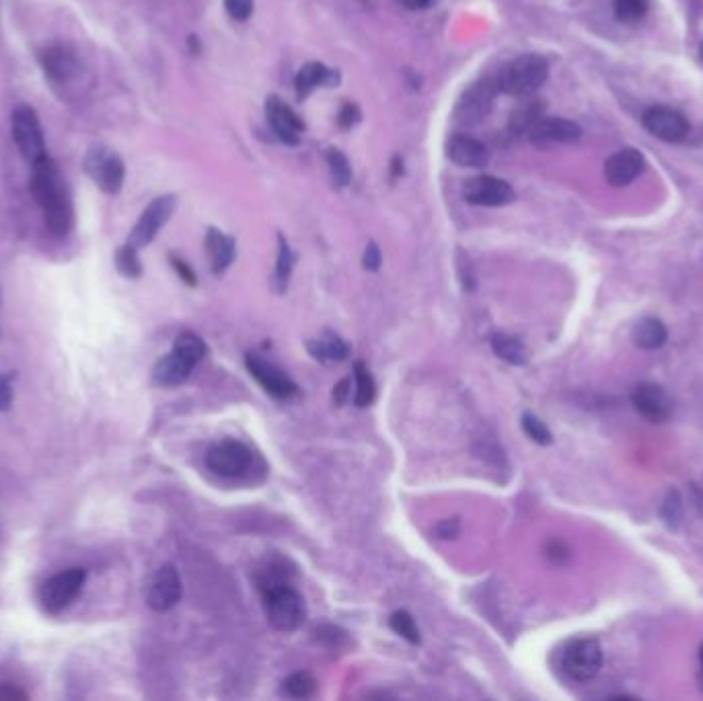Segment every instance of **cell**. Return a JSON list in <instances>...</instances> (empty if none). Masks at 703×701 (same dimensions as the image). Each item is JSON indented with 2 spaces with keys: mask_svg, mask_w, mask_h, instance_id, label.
<instances>
[{
  "mask_svg": "<svg viewBox=\"0 0 703 701\" xmlns=\"http://www.w3.org/2000/svg\"><path fill=\"white\" fill-rule=\"evenodd\" d=\"M646 167V161L636 149H621L605 163V179L613 188L629 186Z\"/></svg>",
  "mask_w": 703,
  "mask_h": 701,
  "instance_id": "17",
  "label": "cell"
},
{
  "mask_svg": "<svg viewBox=\"0 0 703 701\" xmlns=\"http://www.w3.org/2000/svg\"><path fill=\"white\" fill-rule=\"evenodd\" d=\"M278 243H280V249H278V262H276V276H274V282H276L278 292H284L286 286H288L292 268H294V253H292L288 241H286L282 235L278 237Z\"/></svg>",
  "mask_w": 703,
  "mask_h": 701,
  "instance_id": "29",
  "label": "cell"
},
{
  "mask_svg": "<svg viewBox=\"0 0 703 701\" xmlns=\"http://www.w3.org/2000/svg\"><path fill=\"white\" fill-rule=\"evenodd\" d=\"M307 348L313 354V358H317L321 362H342L350 354L348 344L340 336L329 334V331L327 334L319 336L317 340H311Z\"/></svg>",
  "mask_w": 703,
  "mask_h": 701,
  "instance_id": "25",
  "label": "cell"
},
{
  "mask_svg": "<svg viewBox=\"0 0 703 701\" xmlns=\"http://www.w3.org/2000/svg\"><path fill=\"white\" fill-rule=\"evenodd\" d=\"M447 155L455 165L467 169L486 167L490 161V151L486 149V144L467 134H457L449 140Z\"/></svg>",
  "mask_w": 703,
  "mask_h": 701,
  "instance_id": "19",
  "label": "cell"
},
{
  "mask_svg": "<svg viewBox=\"0 0 703 701\" xmlns=\"http://www.w3.org/2000/svg\"><path fill=\"white\" fill-rule=\"evenodd\" d=\"M459 272H461V280H463V286L467 290H471L475 286V278H473V270H471V262H469V257L459 251Z\"/></svg>",
  "mask_w": 703,
  "mask_h": 701,
  "instance_id": "44",
  "label": "cell"
},
{
  "mask_svg": "<svg viewBox=\"0 0 703 701\" xmlns=\"http://www.w3.org/2000/svg\"><path fill=\"white\" fill-rule=\"evenodd\" d=\"M42 66L46 70V75L54 83H68L81 72V64H79L77 56L62 46L48 48L42 54Z\"/></svg>",
  "mask_w": 703,
  "mask_h": 701,
  "instance_id": "21",
  "label": "cell"
},
{
  "mask_svg": "<svg viewBox=\"0 0 703 701\" xmlns=\"http://www.w3.org/2000/svg\"><path fill=\"white\" fill-rule=\"evenodd\" d=\"M523 430H525V434L533 440V442H537V445H541V447H547V445H551V432H549V428L537 418V416H533V414H525L523 416Z\"/></svg>",
  "mask_w": 703,
  "mask_h": 701,
  "instance_id": "36",
  "label": "cell"
},
{
  "mask_svg": "<svg viewBox=\"0 0 703 701\" xmlns=\"http://www.w3.org/2000/svg\"><path fill=\"white\" fill-rule=\"evenodd\" d=\"M315 634H317V642L329 648H340L346 642V634L340 630V627H333V625H321L317 627Z\"/></svg>",
  "mask_w": 703,
  "mask_h": 701,
  "instance_id": "37",
  "label": "cell"
},
{
  "mask_svg": "<svg viewBox=\"0 0 703 701\" xmlns=\"http://www.w3.org/2000/svg\"><path fill=\"white\" fill-rule=\"evenodd\" d=\"M171 266L175 268V272L179 274V278L185 282V284H190V286H196V274H194V270L188 266V264H185L183 260H179V257L177 255H171Z\"/></svg>",
  "mask_w": 703,
  "mask_h": 701,
  "instance_id": "43",
  "label": "cell"
},
{
  "mask_svg": "<svg viewBox=\"0 0 703 701\" xmlns=\"http://www.w3.org/2000/svg\"><path fill=\"white\" fill-rule=\"evenodd\" d=\"M662 512H664L666 523H669L671 527H677V523L681 519V500H679L677 492H671L669 496H666Z\"/></svg>",
  "mask_w": 703,
  "mask_h": 701,
  "instance_id": "39",
  "label": "cell"
},
{
  "mask_svg": "<svg viewBox=\"0 0 703 701\" xmlns=\"http://www.w3.org/2000/svg\"><path fill=\"white\" fill-rule=\"evenodd\" d=\"M632 403L640 416L648 422L662 424L673 414V401L660 385L656 383H642L632 393Z\"/></svg>",
  "mask_w": 703,
  "mask_h": 701,
  "instance_id": "15",
  "label": "cell"
},
{
  "mask_svg": "<svg viewBox=\"0 0 703 701\" xmlns=\"http://www.w3.org/2000/svg\"><path fill=\"white\" fill-rule=\"evenodd\" d=\"M11 130H13V140L17 144L19 153L33 165L35 161H40L46 157V140L44 132L37 120V114L29 105H19L13 118H11Z\"/></svg>",
  "mask_w": 703,
  "mask_h": 701,
  "instance_id": "6",
  "label": "cell"
},
{
  "mask_svg": "<svg viewBox=\"0 0 703 701\" xmlns=\"http://www.w3.org/2000/svg\"><path fill=\"white\" fill-rule=\"evenodd\" d=\"M266 116L272 124L274 134L288 146H296L301 142V132L305 130L303 120L292 112L280 97L270 95L266 101Z\"/></svg>",
  "mask_w": 703,
  "mask_h": 701,
  "instance_id": "16",
  "label": "cell"
},
{
  "mask_svg": "<svg viewBox=\"0 0 703 701\" xmlns=\"http://www.w3.org/2000/svg\"><path fill=\"white\" fill-rule=\"evenodd\" d=\"M350 387H352V381L350 379H344L342 383L336 385V391H333V399H336V403H346L348 397H350Z\"/></svg>",
  "mask_w": 703,
  "mask_h": 701,
  "instance_id": "47",
  "label": "cell"
},
{
  "mask_svg": "<svg viewBox=\"0 0 703 701\" xmlns=\"http://www.w3.org/2000/svg\"><path fill=\"white\" fill-rule=\"evenodd\" d=\"M327 167H329L333 183H336V186H340V188H346L352 179V167H350L346 155L340 153L338 149H329Z\"/></svg>",
  "mask_w": 703,
  "mask_h": 701,
  "instance_id": "32",
  "label": "cell"
},
{
  "mask_svg": "<svg viewBox=\"0 0 703 701\" xmlns=\"http://www.w3.org/2000/svg\"><path fill=\"white\" fill-rule=\"evenodd\" d=\"M27 695L15 685H0V699H25Z\"/></svg>",
  "mask_w": 703,
  "mask_h": 701,
  "instance_id": "48",
  "label": "cell"
},
{
  "mask_svg": "<svg viewBox=\"0 0 703 701\" xmlns=\"http://www.w3.org/2000/svg\"><path fill=\"white\" fill-rule=\"evenodd\" d=\"M582 130L578 124L564 118H541L529 132V138L537 146L547 144H568L580 140Z\"/></svg>",
  "mask_w": 703,
  "mask_h": 701,
  "instance_id": "18",
  "label": "cell"
},
{
  "mask_svg": "<svg viewBox=\"0 0 703 701\" xmlns=\"http://www.w3.org/2000/svg\"><path fill=\"white\" fill-rule=\"evenodd\" d=\"M549 75V66L541 56L525 54L508 62L498 75V89L510 97L533 95Z\"/></svg>",
  "mask_w": 703,
  "mask_h": 701,
  "instance_id": "2",
  "label": "cell"
},
{
  "mask_svg": "<svg viewBox=\"0 0 703 701\" xmlns=\"http://www.w3.org/2000/svg\"><path fill=\"white\" fill-rule=\"evenodd\" d=\"M173 350L179 352L183 358H188V360L194 362V364H198L200 360H204V356H206V352H208L206 344H204L202 338H198L196 334H181V336H177Z\"/></svg>",
  "mask_w": 703,
  "mask_h": 701,
  "instance_id": "33",
  "label": "cell"
},
{
  "mask_svg": "<svg viewBox=\"0 0 703 701\" xmlns=\"http://www.w3.org/2000/svg\"><path fill=\"white\" fill-rule=\"evenodd\" d=\"M206 251L214 274H222L235 260V239L216 229H210L206 235Z\"/></svg>",
  "mask_w": 703,
  "mask_h": 701,
  "instance_id": "23",
  "label": "cell"
},
{
  "mask_svg": "<svg viewBox=\"0 0 703 701\" xmlns=\"http://www.w3.org/2000/svg\"><path fill=\"white\" fill-rule=\"evenodd\" d=\"M699 662H701V669H703V644L699 648Z\"/></svg>",
  "mask_w": 703,
  "mask_h": 701,
  "instance_id": "51",
  "label": "cell"
},
{
  "mask_svg": "<svg viewBox=\"0 0 703 701\" xmlns=\"http://www.w3.org/2000/svg\"><path fill=\"white\" fill-rule=\"evenodd\" d=\"M13 397H15V391H13L11 377L0 375V412H7L11 408Z\"/></svg>",
  "mask_w": 703,
  "mask_h": 701,
  "instance_id": "42",
  "label": "cell"
},
{
  "mask_svg": "<svg viewBox=\"0 0 703 701\" xmlns=\"http://www.w3.org/2000/svg\"><path fill=\"white\" fill-rule=\"evenodd\" d=\"M463 198L473 206H506L514 200V190L508 181L494 175H477L465 181Z\"/></svg>",
  "mask_w": 703,
  "mask_h": 701,
  "instance_id": "9",
  "label": "cell"
},
{
  "mask_svg": "<svg viewBox=\"0 0 703 701\" xmlns=\"http://www.w3.org/2000/svg\"><path fill=\"white\" fill-rule=\"evenodd\" d=\"M381 262H383V255H381L379 245L377 243H368L366 251H364V257H362V266L368 272H377L381 268Z\"/></svg>",
  "mask_w": 703,
  "mask_h": 701,
  "instance_id": "41",
  "label": "cell"
},
{
  "mask_svg": "<svg viewBox=\"0 0 703 701\" xmlns=\"http://www.w3.org/2000/svg\"><path fill=\"white\" fill-rule=\"evenodd\" d=\"M181 595H183V584L177 568L171 564H165L159 568V572L151 582V588H148L146 603L157 613H167L181 601Z\"/></svg>",
  "mask_w": 703,
  "mask_h": 701,
  "instance_id": "12",
  "label": "cell"
},
{
  "mask_svg": "<svg viewBox=\"0 0 703 701\" xmlns=\"http://www.w3.org/2000/svg\"><path fill=\"white\" fill-rule=\"evenodd\" d=\"M31 194L44 210L46 227L52 231V235H68L72 227V202L58 165L48 155L33 163Z\"/></svg>",
  "mask_w": 703,
  "mask_h": 701,
  "instance_id": "1",
  "label": "cell"
},
{
  "mask_svg": "<svg viewBox=\"0 0 703 701\" xmlns=\"http://www.w3.org/2000/svg\"><path fill=\"white\" fill-rule=\"evenodd\" d=\"M541 118H545L543 105L539 101H525L512 112L510 122H508V130L512 134H529Z\"/></svg>",
  "mask_w": 703,
  "mask_h": 701,
  "instance_id": "26",
  "label": "cell"
},
{
  "mask_svg": "<svg viewBox=\"0 0 703 701\" xmlns=\"http://www.w3.org/2000/svg\"><path fill=\"white\" fill-rule=\"evenodd\" d=\"M547 556L553 560V562H566L570 558V551L564 543L560 541H553L549 547H547Z\"/></svg>",
  "mask_w": 703,
  "mask_h": 701,
  "instance_id": "46",
  "label": "cell"
},
{
  "mask_svg": "<svg viewBox=\"0 0 703 701\" xmlns=\"http://www.w3.org/2000/svg\"><path fill=\"white\" fill-rule=\"evenodd\" d=\"M642 124L654 138L664 142H681L689 132L687 120L677 112V109L664 107V105L646 109L642 116Z\"/></svg>",
  "mask_w": 703,
  "mask_h": 701,
  "instance_id": "13",
  "label": "cell"
},
{
  "mask_svg": "<svg viewBox=\"0 0 703 701\" xmlns=\"http://www.w3.org/2000/svg\"><path fill=\"white\" fill-rule=\"evenodd\" d=\"M85 580H87V572L83 568H70L66 572L52 576L40 588L42 607L52 615L62 613L74 599L81 595Z\"/></svg>",
  "mask_w": 703,
  "mask_h": 701,
  "instance_id": "5",
  "label": "cell"
},
{
  "mask_svg": "<svg viewBox=\"0 0 703 701\" xmlns=\"http://www.w3.org/2000/svg\"><path fill=\"white\" fill-rule=\"evenodd\" d=\"M173 210H175V196H161V198L153 200L151 204H148V208L142 212V216L138 218V223L132 229L128 243L134 245L136 249L146 247L167 225V220L171 218Z\"/></svg>",
  "mask_w": 703,
  "mask_h": 701,
  "instance_id": "10",
  "label": "cell"
},
{
  "mask_svg": "<svg viewBox=\"0 0 703 701\" xmlns=\"http://www.w3.org/2000/svg\"><path fill=\"white\" fill-rule=\"evenodd\" d=\"M89 177L107 194H118L124 186V163L118 155L107 153L105 149H93L85 161Z\"/></svg>",
  "mask_w": 703,
  "mask_h": 701,
  "instance_id": "11",
  "label": "cell"
},
{
  "mask_svg": "<svg viewBox=\"0 0 703 701\" xmlns=\"http://www.w3.org/2000/svg\"><path fill=\"white\" fill-rule=\"evenodd\" d=\"M247 371L251 373V377L262 385L270 395L278 397V399H290L292 395H296V385L294 381L280 371V368L268 360H264L262 356L257 354H247L245 358Z\"/></svg>",
  "mask_w": 703,
  "mask_h": 701,
  "instance_id": "14",
  "label": "cell"
},
{
  "mask_svg": "<svg viewBox=\"0 0 703 701\" xmlns=\"http://www.w3.org/2000/svg\"><path fill=\"white\" fill-rule=\"evenodd\" d=\"M389 625H391V630L401 636L403 640H407L410 644H420V630H418V625L414 621V617L407 613V611H395L389 619Z\"/></svg>",
  "mask_w": 703,
  "mask_h": 701,
  "instance_id": "30",
  "label": "cell"
},
{
  "mask_svg": "<svg viewBox=\"0 0 703 701\" xmlns=\"http://www.w3.org/2000/svg\"><path fill=\"white\" fill-rule=\"evenodd\" d=\"M116 268L126 278H138L142 274V264L138 260V249L134 245H124L116 251Z\"/></svg>",
  "mask_w": 703,
  "mask_h": 701,
  "instance_id": "35",
  "label": "cell"
},
{
  "mask_svg": "<svg viewBox=\"0 0 703 701\" xmlns=\"http://www.w3.org/2000/svg\"><path fill=\"white\" fill-rule=\"evenodd\" d=\"M403 173V161L399 159V157H395L393 159V177H397V175H401Z\"/></svg>",
  "mask_w": 703,
  "mask_h": 701,
  "instance_id": "50",
  "label": "cell"
},
{
  "mask_svg": "<svg viewBox=\"0 0 703 701\" xmlns=\"http://www.w3.org/2000/svg\"><path fill=\"white\" fill-rule=\"evenodd\" d=\"M354 381H356V391H354V403L358 408H368L370 403L377 397V383L373 375L368 373V368L364 362L354 364Z\"/></svg>",
  "mask_w": 703,
  "mask_h": 701,
  "instance_id": "28",
  "label": "cell"
},
{
  "mask_svg": "<svg viewBox=\"0 0 703 701\" xmlns=\"http://www.w3.org/2000/svg\"><path fill=\"white\" fill-rule=\"evenodd\" d=\"M340 83V72L331 70L321 62H309L307 66H303V70L296 75V95L299 99L309 97L317 87H338Z\"/></svg>",
  "mask_w": 703,
  "mask_h": 701,
  "instance_id": "22",
  "label": "cell"
},
{
  "mask_svg": "<svg viewBox=\"0 0 703 701\" xmlns=\"http://www.w3.org/2000/svg\"><path fill=\"white\" fill-rule=\"evenodd\" d=\"M317 689V681L311 673H294L290 675L286 681H284V691L290 695V697H296V699H305V697H311Z\"/></svg>",
  "mask_w": 703,
  "mask_h": 701,
  "instance_id": "34",
  "label": "cell"
},
{
  "mask_svg": "<svg viewBox=\"0 0 703 701\" xmlns=\"http://www.w3.org/2000/svg\"><path fill=\"white\" fill-rule=\"evenodd\" d=\"M699 56H701V60H703V42H701V46H699Z\"/></svg>",
  "mask_w": 703,
  "mask_h": 701,
  "instance_id": "52",
  "label": "cell"
},
{
  "mask_svg": "<svg viewBox=\"0 0 703 701\" xmlns=\"http://www.w3.org/2000/svg\"><path fill=\"white\" fill-rule=\"evenodd\" d=\"M360 122V109L354 103H344L340 114H338V124L342 130H350Z\"/></svg>",
  "mask_w": 703,
  "mask_h": 701,
  "instance_id": "40",
  "label": "cell"
},
{
  "mask_svg": "<svg viewBox=\"0 0 703 701\" xmlns=\"http://www.w3.org/2000/svg\"><path fill=\"white\" fill-rule=\"evenodd\" d=\"M613 13L621 23H638L648 13V0H615Z\"/></svg>",
  "mask_w": 703,
  "mask_h": 701,
  "instance_id": "31",
  "label": "cell"
},
{
  "mask_svg": "<svg viewBox=\"0 0 703 701\" xmlns=\"http://www.w3.org/2000/svg\"><path fill=\"white\" fill-rule=\"evenodd\" d=\"M461 531V523L457 519H449V521H442L438 527H436V535L440 539H455Z\"/></svg>",
  "mask_w": 703,
  "mask_h": 701,
  "instance_id": "45",
  "label": "cell"
},
{
  "mask_svg": "<svg viewBox=\"0 0 703 701\" xmlns=\"http://www.w3.org/2000/svg\"><path fill=\"white\" fill-rule=\"evenodd\" d=\"M399 3L412 11H422V9H428L434 0H399Z\"/></svg>",
  "mask_w": 703,
  "mask_h": 701,
  "instance_id": "49",
  "label": "cell"
},
{
  "mask_svg": "<svg viewBox=\"0 0 703 701\" xmlns=\"http://www.w3.org/2000/svg\"><path fill=\"white\" fill-rule=\"evenodd\" d=\"M492 350H494V354L498 358H502V360H506L508 364H514V366H523L529 360L525 344L518 338H514V336L496 334L492 338Z\"/></svg>",
  "mask_w": 703,
  "mask_h": 701,
  "instance_id": "27",
  "label": "cell"
},
{
  "mask_svg": "<svg viewBox=\"0 0 703 701\" xmlns=\"http://www.w3.org/2000/svg\"><path fill=\"white\" fill-rule=\"evenodd\" d=\"M603 664L601 644L592 638L572 640L562 652V669L574 681H590L597 677Z\"/></svg>",
  "mask_w": 703,
  "mask_h": 701,
  "instance_id": "4",
  "label": "cell"
},
{
  "mask_svg": "<svg viewBox=\"0 0 703 701\" xmlns=\"http://www.w3.org/2000/svg\"><path fill=\"white\" fill-rule=\"evenodd\" d=\"M206 465L220 477H239L251 465V451L237 440H220L206 453Z\"/></svg>",
  "mask_w": 703,
  "mask_h": 701,
  "instance_id": "8",
  "label": "cell"
},
{
  "mask_svg": "<svg viewBox=\"0 0 703 701\" xmlns=\"http://www.w3.org/2000/svg\"><path fill=\"white\" fill-rule=\"evenodd\" d=\"M194 368H196L194 362L183 358L179 352L171 350L167 356H163L157 362L155 371H153V379L161 387H175V385H181V383L188 381L190 375L194 373Z\"/></svg>",
  "mask_w": 703,
  "mask_h": 701,
  "instance_id": "20",
  "label": "cell"
},
{
  "mask_svg": "<svg viewBox=\"0 0 703 701\" xmlns=\"http://www.w3.org/2000/svg\"><path fill=\"white\" fill-rule=\"evenodd\" d=\"M500 93L498 89V81L492 77L481 79L477 83H473L459 99L457 107H455V120L461 126H475L481 120H484L490 109L494 105L496 95Z\"/></svg>",
  "mask_w": 703,
  "mask_h": 701,
  "instance_id": "7",
  "label": "cell"
},
{
  "mask_svg": "<svg viewBox=\"0 0 703 701\" xmlns=\"http://www.w3.org/2000/svg\"><path fill=\"white\" fill-rule=\"evenodd\" d=\"M268 621L278 632H296L305 623V599L290 584L262 590Z\"/></svg>",
  "mask_w": 703,
  "mask_h": 701,
  "instance_id": "3",
  "label": "cell"
},
{
  "mask_svg": "<svg viewBox=\"0 0 703 701\" xmlns=\"http://www.w3.org/2000/svg\"><path fill=\"white\" fill-rule=\"evenodd\" d=\"M227 13L237 21H247L253 13V0H225Z\"/></svg>",
  "mask_w": 703,
  "mask_h": 701,
  "instance_id": "38",
  "label": "cell"
},
{
  "mask_svg": "<svg viewBox=\"0 0 703 701\" xmlns=\"http://www.w3.org/2000/svg\"><path fill=\"white\" fill-rule=\"evenodd\" d=\"M632 340L642 350H658L666 344V340H669V331H666L660 319L646 317L636 323L632 331Z\"/></svg>",
  "mask_w": 703,
  "mask_h": 701,
  "instance_id": "24",
  "label": "cell"
}]
</instances>
